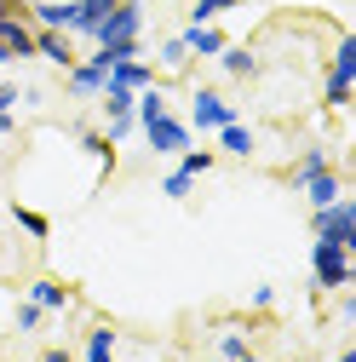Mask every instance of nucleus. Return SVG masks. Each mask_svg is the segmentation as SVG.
<instances>
[{
  "mask_svg": "<svg viewBox=\"0 0 356 362\" xmlns=\"http://www.w3.org/2000/svg\"><path fill=\"white\" fill-rule=\"evenodd\" d=\"M132 115H138L144 144H150L155 156H184V150H190V139H196V132H190V121H178V115L167 110V98L155 93V86H144V93H138V110H132Z\"/></svg>",
  "mask_w": 356,
  "mask_h": 362,
  "instance_id": "f257e3e1",
  "label": "nucleus"
},
{
  "mask_svg": "<svg viewBox=\"0 0 356 362\" xmlns=\"http://www.w3.org/2000/svg\"><path fill=\"white\" fill-rule=\"evenodd\" d=\"M350 276H356L350 253H345L339 242H322V236H316V247H310V282H316L322 293H345Z\"/></svg>",
  "mask_w": 356,
  "mask_h": 362,
  "instance_id": "f03ea898",
  "label": "nucleus"
},
{
  "mask_svg": "<svg viewBox=\"0 0 356 362\" xmlns=\"http://www.w3.org/2000/svg\"><path fill=\"white\" fill-rule=\"evenodd\" d=\"M310 236L339 242L345 253H356V202H350V196H339V202L316 207V213H310Z\"/></svg>",
  "mask_w": 356,
  "mask_h": 362,
  "instance_id": "7ed1b4c3",
  "label": "nucleus"
},
{
  "mask_svg": "<svg viewBox=\"0 0 356 362\" xmlns=\"http://www.w3.org/2000/svg\"><path fill=\"white\" fill-rule=\"evenodd\" d=\"M350 86H356V35H339L333 64H328V81H322L328 110H345V104H350Z\"/></svg>",
  "mask_w": 356,
  "mask_h": 362,
  "instance_id": "20e7f679",
  "label": "nucleus"
},
{
  "mask_svg": "<svg viewBox=\"0 0 356 362\" xmlns=\"http://www.w3.org/2000/svg\"><path fill=\"white\" fill-rule=\"evenodd\" d=\"M236 121V104L218 93V86H196L190 93V132H218Z\"/></svg>",
  "mask_w": 356,
  "mask_h": 362,
  "instance_id": "39448f33",
  "label": "nucleus"
},
{
  "mask_svg": "<svg viewBox=\"0 0 356 362\" xmlns=\"http://www.w3.org/2000/svg\"><path fill=\"white\" fill-rule=\"evenodd\" d=\"M104 81H109V58H104V52L69 64V93H75V98H98V93H104Z\"/></svg>",
  "mask_w": 356,
  "mask_h": 362,
  "instance_id": "423d86ee",
  "label": "nucleus"
},
{
  "mask_svg": "<svg viewBox=\"0 0 356 362\" xmlns=\"http://www.w3.org/2000/svg\"><path fill=\"white\" fill-rule=\"evenodd\" d=\"M0 47H6V58H35V23L23 12H0Z\"/></svg>",
  "mask_w": 356,
  "mask_h": 362,
  "instance_id": "0eeeda50",
  "label": "nucleus"
},
{
  "mask_svg": "<svg viewBox=\"0 0 356 362\" xmlns=\"http://www.w3.org/2000/svg\"><path fill=\"white\" fill-rule=\"evenodd\" d=\"M178 40H184V52H190V58H218V52L230 47V35H225V29H213V23H184V35H178Z\"/></svg>",
  "mask_w": 356,
  "mask_h": 362,
  "instance_id": "6e6552de",
  "label": "nucleus"
},
{
  "mask_svg": "<svg viewBox=\"0 0 356 362\" xmlns=\"http://www.w3.org/2000/svg\"><path fill=\"white\" fill-rule=\"evenodd\" d=\"M299 190L310 196V213H316V207H328V202H339V196H345V173H339V167H322V173H310Z\"/></svg>",
  "mask_w": 356,
  "mask_h": 362,
  "instance_id": "1a4fd4ad",
  "label": "nucleus"
},
{
  "mask_svg": "<svg viewBox=\"0 0 356 362\" xmlns=\"http://www.w3.org/2000/svg\"><path fill=\"white\" fill-rule=\"evenodd\" d=\"M104 86H121V93H144V86H155V69H150V64H138V58H115Z\"/></svg>",
  "mask_w": 356,
  "mask_h": 362,
  "instance_id": "9d476101",
  "label": "nucleus"
},
{
  "mask_svg": "<svg viewBox=\"0 0 356 362\" xmlns=\"http://www.w3.org/2000/svg\"><path fill=\"white\" fill-rule=\"evenodd\" d=\"M69 40H75V35H64V29H35V58L69 69V64H75V47H69Z\"/></svg>",
  "mask_w": 356,
  "mask_h": 362,
  "instance_id": "9b49d317",
  "label": "nucleus"
},
{
  "mask_svg": "<svg viewBox=\"0 0 356 362\" xmlns=\"http://www.w3.org/2000/svg\"><path fill=\"white\" fill-rule=\"evenodd\" d=\"M23 299H35L47 316H52V310H69V288H64V282H52V276H35V282L23 288Z\"/></svg>",
  "mask_w": 356,
  "mask_h": 362,
  "instance_id": "f8f14e48",
  "label": "nucleus"
},
{
  "mask_svg": "<svg viewBox=\"0 0 356 362\" xmlns=\"http://www.w3.org/2000/svg\"><path fill=\"white\" fill-rule=\"evenodd\" d=\"M218 150H225V156H253V150H259V139H253V127L236 115L230 127H218Z\"/></svg>",
  "mask_w": 356,
  "mask_h": 362,
  "instance_id": "ddd939ff",
  "label": "nucleus"
},
{
  "mask_svg": "<svg viewBox=\"0 0 356 362\" xmlns=\"http://www.w3.org/2000/svg\"><path fill=\"white\" fill-rule=\"evenodd\" d=\"M81 362H115V328H109V322H98L93 334H86V345H81Z\"/></svg>",
  "mask_w": 356,
  "mask_h": 362,
  "instance_id": "4468645a",
  "label": "nucleus"
},
{
  "mask_svg": "<svg viewBox=\"0 0 356 362\" xmlns=\"http://www.w3.org/2000/svg\"><path fill=\"white\" fill-rule=\"evenodd\" d=\"M218 69H225L230 81H253V75H259V58H253L247 47H225V52H218Z\"/></svg>",
  "mask_w": 356,
  "mask_h": 362,
  "instance_id": "2eb2a0df",
  "label": "nucleus"
},
{
  "mask_svg": "<svg viewBox=\"0 0 356 362\" xmlns=\"http://www.w3.org/2000/svg\"><path fill=\"white\" fill-rule=\"evenodd\" d=\"M109 6H115V0H75V35L93 40V29L109 18Z\"/></svg>",
  "mask_w": 356,
  "mask_h": 362,
  "instance_id": "dca6fc26",
  "label": "nucleus"
},
{
  "mask_svg": "<svg viewBox=\"0 0 356 362\" xmlns=\"http://www.w3.org/2000/svg\"><path fill=\"white\" fill-rule=\"evenodd\" d=\"M322 167H333V156H328L322 144H310V150H304V156L293 161V173H287V185L299 190V185H304V178H310V173H322Z\"/></svg>",
  "mask_w": 356,
  "mask_h": 362,
  "instance_id": "f3484780",
  "label": "nucleus"
},
{
  "mask_svg": "<svg viewBox=\"0 0 356 362\" xmlns=\"http://www.w3.org/2000/svg\"><path fill=\"white\" fill-rule=\"evenodd\" d=\"M12 224H18L23 236H35V242H47V236H52V224H47V213H35V207H23V202L12 207Z\"/></svg>",
  "mask_w": 356,
  "mask_h": 362,
  "instance_id": "a211bd4d",
  "label": "nucleus"
},
{
  "mask_svg": "<svg viewBox=\"0 0 356 362\" xmlns=\"http://www.w3.org/2000/svg\"><path fill=\"white\" fill-rule=\"evenodd\" d=\"M242 0H190V23H218L225 12H236Z\"/></svg>",
  "mask_w": 356,
  "mask_h": 362,
  "instance_id": "6ab92c4d",
  "label": "nucleus"
},
{
  "mask_svg": "<svg viewBox=\"0 0 356 362\" xmlns=\"http://www.w3.org/2000/svg\"><path fill=\"white\" fill-rule=\"evenodd\" d=\"M213 167H218V156H213V150H196V144L178 156V173H190V178H201V173H213Z\"/></svg>",
  "mask_w": 356,
  "mask_h": 362,
  "instance_id": "aec40b11",
  "label": "nucleus"
},
{
  "mask_svg": "<svg viewBox=\"0 0 356 362\" xmlns=\"http://www.w3.org/2000/svg\"><path fill=\"white\" fill-rule=\"evenodd\" d=\"M75 139H81V150H93V156H98V161H104V167H109V161H115V144H109V139H104V132H93V127H75Z\"/></svg>",
  "mask_w": 356,
  "mask_h": 362,
  "instance_id": "412c9836",
  "label": "nucleus"
},
{
  "mask_svg": "<svg viewBox=\"0 0 356 362\" xmlns=\"http://www.w3.org/2000/svg\"><path fill=\"white\" fill-rule=\"evenodd\" d=\"M40 322H47V310H40L35 299H18V310H12V328H18V334H35Z\"/></svg>",
  "mask_w": 356,
  "mask_h": 362,
  "instance_id": "4be33fe9",
  "label": "nucleus"
},
{
  "mask_svg": "<svg viewBox=\"0 0 356 362\" xmlns=\"http://www.w3.org/2000/svg\"><path fill=\"white\" fill-rule=\"evenodd\" d=\"M190 185H196V178H190V173H178V167H172V173L161 178V196H167V202H184V196H190Z\"/></svg>",
  "mask_w": 356,
  "mask_h": 362,
  "instance_id": "5701e85b",
  "label": "nucleus"
},
{
  "mask_svg": "<svg viewBox=\"0 0 356 362\" xmlns=\"http://www.w3.org/2000/svg\"><path fill=\"white\" fill-rule=\"evenodd\" d=\"M218 356H225V362H242V356H247V334H236V328L218 334Z\"/></svg>",
  "mask_w": 356,
  "mask_h": 362,
  "instance_id": "b1692460",
  "label": "nucleus"
},
{
  "mask_svg": "<svg viewBox=\"0 0 356 362\" xmlns=\"http://www.w3.org/2000/svg\"><path fill=\"white\" fill-rule=\"evenodd\" d=\"M184 58H190V52H184V40L167 35V40H161V64H167V69H184Z\"/></svg>",
  "mask_w": 356,
  "mask_h": 362,
  "instance_id": "393cba45",
  "label": "nucleus"
},
{
  "mask_svg": "<svg viewBox=\"0 0 356 362\" xmlns=\"http://www.w3.org/2000/svg\"><path fill=\"white\" fill-rule=\"evenodd\" d=\"M271 305H276V288L259 282V288H253V310H271Z\"/></svg>",
  "mask_w": 356,
  "mask_h": 362,
  "instance_id": "a878e982",
  "label": "nucleus"
},
{
  "mask_svg": "<svg viewBox=\"0 0 356 362\" xmlns=\"http://www.w3.org/2000/svg\"><path fill=\"white\" fill-rule=\"evenodd\" d=\"M18 98H23V86H12V81H0V110H12Z\"/></svg>",
  "mask_w": 356,
  "mask_h": 362,
  "instance_id": "bb28decb",
  "label": "nucleus"
},
{
  "mask_svg": "<svg viewBox=\"0 0 356 362\" xmlns=\"http://www.w3.org/2000/svg\"><path fill=\"white\" fill-rule=\"evenodd\" d=\"M40 362H75V351H64V345H52V351H40Z\"/></svg>",
  "mask_w": 356,
  "mask_h": 362,
  "instance_id": "cd10ccee",
  "label": "nucleus"
},
{
  "mask_svg": "<svg viewBox=\"0 0 356 362\" xmlns=\"http://www.w3.org/2000/svg\"><path fill=\"white\" fill-rule=\"evenodd\" d=\"M12 132H18V115H12V110H0V139H12Z\"/></svg>",
  "mask_w": 356,
  "mask_h": 362,
  "instance_id": "c85d7f7f",
  "label": "nucleus"
},
{
  "mask_svg": "<svg viewBox=\"0 0 356 362\" xmlns=\"http://www.w3.org/2000/svg\"><path fill=\"white\" fill-rule=\"evenodd\" d=\"M333 362H356V351H339V356H333Z\"/></svg>",
  "mask_w": 356,
  "mask_h": 362,
  "instance_id": "c756f323",
  "label": "nucleus"
},
{
  "mask_svg": "<svg viewBox=\"0 0 356 362\" xmlns=\"http://www.w3.org/2000/svg\"><path fill=\"white\" fill-rule=\"evenodd\" d=\"M0 12H18V6H12V0H0Z\"/></svg>",
  "mask_w": 356,
  "mask_h": 362,
  "instance_id": "7c9ffc66",
  "label": "nucleus"
},
{
  "mask_svg": "<svg viewBox=\"0 0 356 362\" xmlns=\"http://www.w3.org/2000/svg\"><path fill=\"white\" fill-rule=\"evenodd\" d=\"M242 362H264V356H253V351H247V356H242Z\"/></svg>",
  "mask_w": 356,
  "mask_h": 362,
  "instance_id": "2f4dec72",
  "label": "nucleus"
},
{
  "mask_svg": "<svg viewBox=\"0 0 356 362\" xmlns=\"http://www.w3.org/2000/svg\"><path fill=\"white\" fill-rule=\"evenodd\" d=\"M0 64H12V58H6V47H0Z\"/></svg>",
  "mask_w": 356,
  "mask_h": 362,
  "instance_id": "473e14b6",
  "label": "nucleus"
}]
</instances>
